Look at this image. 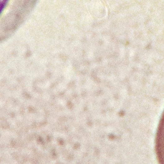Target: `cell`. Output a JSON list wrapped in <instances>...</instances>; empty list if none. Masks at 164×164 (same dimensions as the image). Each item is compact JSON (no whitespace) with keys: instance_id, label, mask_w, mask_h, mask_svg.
I'll return each instance as SVG.
<instances>
[{"instance_id":"cell-1","label":"cell","mask_w":164,"mask_h":164,"mask_svg":"<svg viewBox=\"0 0 164 164\" xmlns=\"http://www.w3.org/2000/svg\"><path fill=\"white\" fill-rule=\"evenodd\" d=\"M163 117L162 119L160 125L159 126L157 138V151L158 156L160 159V161L163 159Z\"/></svg>"},{"instance_id":"cell-2","label":"cell","mask_w":164,"mask_h":164,"mask_svg":"<svg viewBox=\"0 0 164 164\" xmlns=\"http://www.w3.org/2000/svg\"><path fill=\"white\" fill-rule=\"evenodd\" d=\"M8 1H3L2 2L1 4V13H2V11L5 8V6H6Z\"/></svg>"}]
</instances>
